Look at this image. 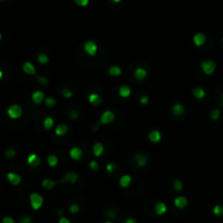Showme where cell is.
<instances>
[{"label":"cell","mask_w":223,"mask_h":223,"mask_svg":"<svg viewBox=\"0 0 223 223\" xmlns=\"http://www.w3.org/2000/svg\"><path fill=\"white\" fill-rule=\"evenodd\" d=\"M29 202H31V206L34 210H38L42 208L43 204H44V198L42 195L37 194V193H32L29 195Z\"/></svg>","instance_id":"obj_1"},{"label":"cell","mask_w":223,"mask_h":223,"mask_svg":"<svg viewBox=\"0 0 223 223\" xmlns=\"http://www.w3.org/2000/svg\"><path fill=\"white\" fill-rule=\"evenodd\" d=\"M84 50H85V52L87 54L94 57L96 56L97 51H98V46H97L96 43L93 42V40H87V42H85V44H84Z\"/></svg>","instance_id":"obj_2"},{"label":"cell","mask_w":223,"mask_h":223,"mask_svg":"<svg viewBox=\"0 0 223 223\" xmlns=\"http://www.w3.org/2000/svg\"><path fill=\"white\" fill-rule=\"evenodd\" d=\"M22 113H23V110L19 104H12L8 109V115L12 119H19L22 115Z\"/></svg>","instance_id":"obj_3"},{"label":"cell","mask_w":223,"mask_h":223,"mask_svg":"<svg viewBox=\"0 0 223 223\" xmlns=\"http://www.w3.org/2000/svg\"><path fill=\"white\" fill-rule=\"evenodd\" d=\"M201 70L205 74L211 75L215 71V63L212 60H207L201 62Z\"/></svg>","instance_id":"obj_4"},{"label":"cell","mask_w":223,"mask_h":223,"mask_svg":"<svg viewBox=\"0 0 223 223\" xmlns=\"http://www.w3.org/2000/svg\"><path fill=\"white\" fill-rule=\"evenodd\" d=\"M114 118H115V114L112 112V111L107 110V111H104V112L101 114V117H100V123L101 124H110L111 122L114 120Z\"/></svg>","instance_id":"obj_5"},{"label":"cell","mask_w":223,"mask_h":223,"mask_svg":"<svg viewBox=\"0 0 223 223\" xmlns=\"http://www.w3.org/2000/svg\"><path fill=\"white\" fill-rule=\"evenodd\" d=\"M27 163L31 165L32 168H37L40 165V158L36 154H32L27 157Z\"/></svg>","instance_id":"obj_6"},{"label":"cell","mask_w":223,"mask_h":223,"mask_svg":"<svg viewBox=\"0 0 223 223\" xmlns=\"http://www.w3.org/2000/svg\"><path fill=\"white\" fill-rule=\"evenodd\" d=\"M7 179L9 180V182H10L12 185H19V184L22 182L21 175L15 174V173H13V172H9L8 175H7Z\"/></svg>","instance_id":"obj_7"},{"label":"cell","mask_w":223,"mask_h":223,"mask_svg":"<svg viewBox=\"0 0 223 223\" xmlns=\"http://www.w3.org/2000/svg\"><path fill=\"white\" fill-rule=\"evenodd\" d=\"M193 42L197 47H200L206 43V36L202 33H196L193 37Z\"/></svg>","instance_id":"obj_8"},{"label":"cell","mask_w":223,"mask_h":223,"mask_svg":"<svg viewBox=\"0 0 223 223\" xmlns=\"http://www.w3.org/2000/svg\"><path fill=\"white\" fill-rule=\"evenodd\" d=\"M44 98H45V94L42 90H36V92H34L33 95H32V100H33L36 104H42V102L44 101Z\"/></svg>","instance_id":"obj_9"},{"label":"cell","mask_w":223,"mask_h":223,"mask_svg":"<svg viewBox=\"0 0 223 223\" xmlns=\"http://www.w3.org/2000/svg\"><path fill=\"white\" fill-rule=\"evenodd\" d=\"M187 204H188V200L185 196H179V197H176V198L174 199L175 207L179 208V209L185 208V207L187 206Z\"/></svg>","instance_id":"obj_10"},{"label":"cell","mask_w":223,"mask_h":223,"mask_svg":"<svg viewBox=\"0 0 223 223\" xmlns=\"http://www.w3.org/2000/svg\"><path fill=\"white\" fill-rule=\"evenodd\" d=\"M167 210H168V208H167V206H165V202H157V204L155 205V212H156L158 215H165V213L167 212Z\"/></svg>","instance_id":"obj_11"},{"label":"cell","mask_w":223,"mask_h":223,"mask_svg":"<svg viewBox=\"0 0 223 223\" xmlns=\"http://www.w3.org/2000/svg\"><path fill=\"white\" fill-rule=\"evenodd\" d=\"M82 156H83V151L79 147H73V148L70 150V157L73 160H79L82 158Z\"/></svg>","instance_id":"obj_12"},{"label":"cell","mask_w":223,"mask_h":223,"mask_svg":"<svg viewBox=\"0 0 223 223\" xmlns=\"http://www.w3.org/2000/svg\"><path fill=\"white\" fill-rule=\"evenodd\" d=\"M134 76L137 81H144L147 76V71L143 68H137L134 72Z\"/></svg>","instance_id":"obj_13"},{"label":"cell","mask_w":223,"mask_h":223,"mask_svg":"<svg viewBox=\"0 0 223 223\" xmlns=\"http://www.w3.org/2000/svg\"><path fill=\"white\" fill-rule=\"evenodd\" d=\"M148 138H149L150 142H152V143H159L161 140V138H162V136H161L160 132L157 131V129H154V131H151L149 133Z\"/></svg>","instance_id":"obj_14"},{"label":"cell","mask_w":223,"mask_h":223,"mask_svg":"<svg viewBox=\"0 0 223 223\" xmlns=\"http://www.w3.org/2000/svg\"><path fill=\"white\" fill-rule=\"evenodd\" d=\"M88 101H89V104H93V106H99V104H101V97H100L98 94L93 93V94H90L89 96H88Z\"/></svg>","instance_id":"obj_15"},{"label":"cell","mask_w":223,"mask_h":223,"mask_svg":"<svg viewBox=\"0 0 223 223\" xmlns=\"http://www.w3.org/2000/svg\"><path fill=\"white\" fill-rule=\"evenodd\" d=\"M172 112H173V114L175 117H180V115L184 114V112H185V109H184L183 104H175L173 107H172Z\"/></svg>","instance_id":"obj_16"},{"label":"cell","mask_w":223,"mask_h":223,"mask_svg":"<svg viewBox=\"0 0 223 223\" xmlns=\"http://www.w3.org/2000/svg\"><path fill=\"white\" fill-rule=\"evenodd\" d=\"M23 71L24 73L29 74V75H35L36 74V70L35 67L33 65V63L31 62H25L23 64Z\"/></svg>","instance_id":"obj_17"},{"label":"cell","mask_w":223,"mask_h":223,"mask_svg":"<svg viewBox=\"0 0 223 223\" xmlns=\"http://www.w3.org/2000/svg\"><path fill=\"white\" fill-rule=\"evenodd\" d=\"M77 174L75 172H68L67 174L64 175L63 177V181L64 182H68V183H71V184H74L77 180Z\"/></svg>","instance_id":"obj_18"},{"label":"cell","mask_w":223,"mask_h":223,"mask_svg":"<svg viewBox=\"0 0 223 223\" xmlns=\"http://www.w3.org/2000/svg\"><path fill=\"white\" fill-rule=\"evenodd\" d=\"M135 161L137 163V165L139 167H145L147 163V157L143 154H137L135 156Z\"/></svg>","instance_id":"obj_19"},{"label":"cell","mask_w":223,"mask_h":223,"mask_svg":"<svg viewBox=\"0 0 223 223\" xmlns=\"http://www.w3.org/2000/svg\"><path fill=\"white\" fill-rule=\"evenodd\" d=\"M119 95L122 97V98H127L131 95V88L126 85H122L121 87L119 88Z\"/></svg>","instance_id":"obj_20"},{"label":"cell","mask_w":223,"mask_h":223,"mask_svg":"<svg viewBox=\"0 0 223 223\" xmlns=\"http://www.w3.org/2000/svg\"><path fill=\"white\" fill-rule=\"evenodd\" d=\"M104 145L101 144V143H96V144L94 145V147H93V152H94V155L96 157H100L102 154H104Z\"/></svg>","instance_id":"obj_21"},{"label":"cell","mask_w":223,"mask_h":223,"mask_svg":"<svg viewBox=\"0 0 223 223\" xmlns=\"http://www.w3.org/2000/svg\"><path fill=\"white\" fill-rule=\"evenodd\" d=\"M193 95H194L197 99H204L205 97H206V93H205L204 88H200V87L194 88V90H193Z\"/></svg>","instance_id":"obj_22"},{"label":"cell","mask_w":223,"mask_h":223,"mask_svg":"<svg viewBox=\"0 0 223 223\" xmlns=\"http://www.w3.org/2000/svg\"><path fill=\"white\" fill-rule=\"evenodd\" d=\"M54 132H56V134H57L58 136H63L64 134H67V132H68V126H67L65 124H59L58 126L56 127Z\"/></svg>","instance_id":"obj_23"},{"label":"cell","mask_w":223,"mask_h":223,"mask_svg":"<svg viewBox=\"0 0 223 223\" xmlns=\"http://www.w3.org/2000/svg\"><path fill=\"white\" fill-rule=\"evenodd\" d=\"M42 185L43 187L46 188V190H51V188H53L54 186H56V182L51 179H45L44 181L42 182Z\"/></svg>","instance_id":"obj_24"},{"label":"cell","mask_w":223,"mask_h":223,"mask_svg":"<svg viewBox=\"0 0 223 223\" xmlns=\"http://www.w3.org/2000/svg\"><path fill=\"white\" fill-rule=\"evenodd\" d=\"M131 182H132V177L129 176V175H123V176H121V179H120V186L125 188L131 184Z\"/></svg>","instance_id":"obj_25"},{"label":"cell","mask_w":223,"mask_h":223,"mask_svg":"<svg viewBox=\"0 0 223 223\" xmlns=\"http://www.w3.org/2000/svg\"><path fill=\"white\" fill-rule=\"evenodd\" d=\"M109 74L112 75V76H119V75L122 74V69L118 65H112L109 69Z\"/></svg>","instance_id":"obj_26"},{"label":"cell","mask_w":223,"mask_h":223,"mask_svg":"<svg viewBox=\"0 0 223 223\" xmlns=\"http://www.w3.org/2000/svg\"><path fill=\"white\" fill-rule=\"evenodd\" d=\"M47 162H48L49 167H57V165H58V158H57L56 155H50L48 156V158H47Z\"/></svg>","instance_id":"obj_27"},{"label":"cell","mask_w":223,"mask_h":223,"mask_svg":"<svg viewBox=\"0 0 223 223\" xmlns=\"http://www.w3.org/2000/svg\"><path fill=\"white\" fill-rule=\"evenodd\" d=\"M53 119H52V118H50V117H48V118H46V119L44 120V127L46 129H51L52 126H53Z\"/></svg>","instance_id":"obj_28"},{"label":"cell","mask_w":223,"mask_h":223,"mask_svg":"<svg viewBox=\"0 0 223 223\" xmlns=\"http://www.w3.org/2000/svg\"><path fill=\"white\" fill-rule=\"evenodd\" d=\"M37 59H38V62H39L40 64H46V63H48V61H49V58L46 53H39Z\"/></svg>","instance_id":"obj_29"},{"label":"cell","mask_w":223,"mask_h":223,"mask_svg":"<svg viewBox=\"0 0 223 223\" xmlns=\"http://www.w3.org/2000/svg\"><path fill=\"white\" fill-rule=\"evenodd\" d=\"M213 213L218 217H221L223 215V207L220 206V205H217V206L213 207Z\"/></svg>","instance_id":"obj_30"},{"label":"cell","mask_w":223,"mask_h":223,"mask_svg":"<svg viewBox=\"0 0 223 223\" xmlns=\"http://www.w3.org/2000/svg\"><path fill=\"white\" fill-rule=\"evenodd\" d=\"M220 114H221V113H220V110H219V109H215V110L211 111L210 114H209V115H210V118H211L212 120L217 121V120L220 118Z\"/></svg>","instance_id":"obj_31"},{"label":"cell","mask_w":223,"mask_h":223,"mask_svg":"<svg viewBox=\"0 0 223 223\" xmlns=\"http://www.w3.org/2000/svg\"><path fill=\"white\" fill-rule=\"evenodd\" d=\"M45 104L47 107H54L56 106V99L52 98V97H48V98H46V100H45Z\"/></svg>","instance_id":"obj_32"},{"label":"cell","mask_w":223,"mask_h":223,"mask_svg":"<svg viewBox=\"0 0 223 223\" xmlns=\"http://www.w3.org/2000/svg\"><path fill=\"white\" fill-rule=\"evenodd\" d=\"M69 211L72 213V215H75V213H77L79 211V206L77 204L71 205V206H70V208H69Z\"/></svg>","instance_id":"obj_33"},{"label":"cell","mask_w":223,"mask_h":223,"mask_svg":"<svg viewBox=\"0 0 223 223\" xmlns=\"http://www.w3.org/2000/svg\"><path fill=\"white\" fill-rule=\"evenodd\" d=\"M173 187L177 190V192H180V190L183 188V182H181L180 180H176V181H174L173 182Z\"/></svg>","instance_id":"obj_34"},{"label":"cell","mask_w":223,"mask_h":223,"mask_svg":"<svg viewBox=\"0 0 223 223\" xmlns=\"http://www.w3.org/2000/svg\"><path fill=\"white\" fill-rule=\"evenodd\" d=\"M117 165H114V163H108L107 165V167H106V169H107V171L108 172H110V173H113V172L117 170Z\"/></svg>","instance_id":"obj_35"},{"label":"cell","mask_w":223,"mask_h":223,"mask_svg":"<svg viewBox=\"0 0 223 223\" xmlns=\"http://www.w3.org/2000/svg\"><path fill=\"white\" fill-rule=\"evenodd\" d=\"M15 155H17V151H15L14 149H9V150H7V151H6V157L8 159L14 158Z\"/></svg>","instance_id":"obj_36"},{"label":"cell","mask_w":223,"mask_h":223,"mask_svg":"<svg viewBox=\"0 0 223 223\" xmlns=\"http://www.w3.org/2000/svg\"><path fill=\"white\" fill-rule=\"evenodd\" d=\"M62 95H63V97H65V98H71V97L73 96V92L70 89H63Z\"/></svg>","instance_id":"obj_37"},{"label":"cell","mask_w":223,"mask_h":223,"mask_svg":"<svg viewBox=\"0 0 223 223\" xmlns=\"http://www.w3.org/2000/svg\"><path fill=\"white\" fill-rule=\"evenodd\" d=\"M74 2L77 4V6L86 7L88 3H89V0H74Z\"/></svg>","instance_id":"obj_38"},{"label":"cell","mask_w":223,"mask_h":223,"mask_svg":"<svg viewBox=\"0 0 223 223\" xmlns=\"http://www.w3.org/2000/svg\"><path fill=\"white\" fill-rule=\"evenodd\" d=\"M89 168L92 170H97L99 168V163L97 162V161H95V160L90 161V162H89Z\"/></svg>","instance_id":"obj_39"},{"label":"cell","mask_w":223,"mask_h":223,"mask_svg":"<svg viewBox=\"0 0 223 223\" xmlns=\"http://www.w3.org/2000/svg\"><path fill=\"white\" fill-rule=\"evenodd\" d=\"M2 223H15V221L12 217H4L2 219Z\"/></svg>","instance_id":"obj_40"},{"label":"cell","mask_w":223,"mask_h":223,"mask_svg":"<svg viewBox=\"0 0 223 223\" xmlns=\"http://www.w3.org/2000/svg\"><path fill=\"white\" fill-rule=\"evenodd\" d=\"M38 82H39L40 84H42V85H47V84H48V79H46V77H44V76H39L38 77Z\"/></svg>","instance_id":"obj_41"},{"label":"cell","mask_w":223,"mask_h":223,"mask_svg":"<svg viewBox=\"0 0 223 223\" xmlns=\"http://www.w3.org/2000/svg\"><path fill=\"white\" fill-rule=\"evenodd\" d=\"M20 223H32V218L26 215V217H23L21 220H20Z\"/></svg>","instance_id":"obj_42"},{"label":"cell","mask_w":223,"mask_h":223,"mask_svg":"<svg viewBox=\"0 0 223 223\" xmlns=\"http://www.w3.org/2000/svg\"><path fill=\"white\" fill-rule=\"evenodd\" d=\"M140 104H143V106H145V104H148V102H149V98H148V96H143L142 98H140Z\"/></svg>","instance_id":"obj_43"},{"label":"cell","mask_w":223,"mask_h":223,"mask_svg":"<svg viewBox=\"0 0 223 223\" xmlns=\"http://www.w3.org/2000/svg\"><path fill=\"white\" fill-rule=\"evenodd\" d=\"M59 223H71V221H70L68 218H65V217H61L60 219H59Z\"/></svg>","instance_id":"obj_44"},{"label":"cell","mask_w":223,"mask_h":223,"mask_svg":"<svg viewBox=\"0 0 223 223\" xmlns=\"http://www.w3.org/2000/svg\"><path fill=\"white\" fill-rule=\"evenodd\" d=\"M125 223H136V220L133 218H129V219L125 220Z\"/></svg>","instance_id":"obj_45"},{"label":"cell","mask_w":223,"mask_h":223,"mask_svg":"<svg viewBox=\"0 0 223 223\" xmlns=\"http://www.w3.org/2000/svg\"><path fill=\"white\" fill-rule=\"evenodd\" d=\"M108 215H109L110 218H115V215H115L114 211H110V212L108 213Z\"/></svg>","instance_id":"obj_46"},{"label":"cell","mask_w":223,"mask_h":223,"mask_svg":"<svg viewBox=\"0 0 223 223\" xmlns=\"http://www.w3.org/2000/svg\"><path fill=\"white\" fill-rule=\"evenodd\" d=\"M71 117L73 118V119H75V118L77 117V113H76V111H71Z\"/></svg>","instance_id":"obj_47"},{"label":"cell","mask_w":223,"mask_h":223,"mask_svg":"<svg viewBox=\"0 0 223 223\" xmlns=\"http://www.w3.org/2000/svg\"><path fill=\"white\" fill-rule=\"evenodd\" d=\"M111 1L115 2V3H118V2H120V1H121V0H111Z\"/></svg>","instance_id":"obj_48"},{"label":"cell","mask_w":223,"mask_h":223,"mask_svg":"<svg viewBox=\"0 0 223 223\" xmlns=\"http://www.w3.org/2000/svg\"><path fill=\"white\" fill-rule=\"evenodd\" d=\"M104 223H112V222H110V221H107V222H104Z\"/></svg>","instance_id":"obj_49"},{"label":"cell","mask_w":223,"mask_h":223,"mask_svg":"<svg viewBox=\"0 0 223 223\" xmlns=\"http://www.w3.org/2000/svg\"><path fill=\"white\" fill-rule=\"evenodd\" d=\"M221 99H222V102H223V94H222V97H221Z\"/></svg>","instance_id":"obj_50"},{"label":"cell","mask_w":223,"mask_h":223,"mask_svg":"<svg viewBox=\"0 0 223 223\" xmlns=\"http://www.w3.org/2000/svg\"><path fill=\"white\" fill-rule=\"evenodd\" d=\"M222 43H223V38H222Z\"/></svg>","instance_id":"obj_51"}]
</instances>
